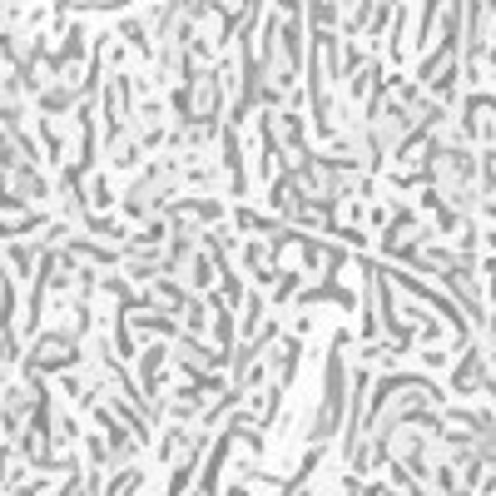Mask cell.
<instances>
[{"instance_id": "cell-24", "label": "cell", "mask_w": 496, "mask_h": 496, "mask_svg": "<svg viewBox=\"0 0 496 496\" xmlns=\"http://www.w3.org/2000/svg\"><path fill=\"white\" fill-rule=\"evenodd\" d=\"M422 363L427 367H452V357H446V347H422Z\"/></svg>"}, {"instance_id": "cell-5", "label": "cell", "mask_w": 496, "mask_h": 496, "mask_svg": "<svg viewBox=\"0 0 496 496\" xmlns=\"http://www.w3.org/2000/svg\"><path fill=\"white\" fill-rule=\"evenodd\" d=\"M218 188H224V174H218L214 149L179 154V194H218Z\"/></svg>"}, {"instance_id": "cell-21", "label": "cell", "mask_w": 496, "mask_h": 496, "mask_svg": "<svg viewBox=\"0 0 496 496\" xmlns=\"http://www.w3.org/2000/svg\"><path fill=\"white\" fill-rule=\"evenodd\" d=\"M446 10V0H422V20H417V45H427L436 30V15Z\"/></svg>"}, {"instance_id": "cell-1", "label": "cell", "mask_w": 496, "mask_h": 496, "mask_svg": "<svg viewBox=\"0 0 496 496\" xmlns=\"http://www.w3.org/2000/svg\"><path fill=\"white\" fill-rule=\"evenodd\" d=\"M432 188L446 198V204H456L462 214H472V208H482V179H476V154L462 144H436V159H432Z\"/></svg>"}, {"instance_id": "cell-12", "label": "cell", "mask_w": 496, "mask_h": 496, "mask_svg": "<svg viewBox=\"0 0 496 496\" xmlns=\"http://www.w3.org/2000/svg\"><path fill=\"white\" fill-rule=\"evenodd\" d=\"M5 174H10V188H15V194L25 198V204H45V198H50V179L40 174V164L20 159V164H10Z\"/></svg>"}, {"instance_id": "cell-4", "label": "cell", "mask_w": 496, "mask_h": 496, "mask_svg": "<svg viewBox=\"0 0 496 496\" xmlns=\"http://www.w3.org/2000/svg\"><path fill=\"white\" fill-rule=\"evenodd\" d=\"M218 174H224L228 204H243L248 188H253V169H248V159H243V129L238 124L218 129Z\"/></svg>"}, {"instance_id": "cell-25", "label": "cell", "mask_w": 496, "mask_h": 496, "mask_svg": "<svg viewBox=\"0 0 496 496\" xmlns=\"http://www.w3.org/2000/svg\"><path fill=\"white\" fill-rule=\"evenodd\" d=\"M273 10H278V15H303L308 0H273Z\"/></svg>"}, {"instance_id": "cell-7", "label": "cell", "mask_w": 496, "mask_h": 496, "mask_svg": "<svg viewBox=\"0 0 496 496\" xmlns=\"http://www.w3.org/2000/svg\"><path fill=\"white\" fill-rule=\"evenodd\" d=\"M491 382H496V377H491V363H486V353L466 343L462 363L452 367V392H456V397H476V392H486Z\"/></svg>"}, {"instance_id": "cell-10", "label": "cell", "mask_w": 496, "mask_h": 496, "mask_svg": "<svg viewBox=\"0 0 496 496\" xmlns=\"http://www.w3.org/2000/svg\"><path fill=\"white\" fill-rule=\"evenodd\" d=\"M228 228H234L238 238H273L283 224H278L273 214H258V208H248V198H243V204H228Z\"/></svg>"}, {"instance_id": "cell-3", "label": "cell", "mask_w": 496, "mask_h": 496, "mask_svg": "<svg viewBox=\"0 0 496 496\" xmlns=\"http://www.w3.org/2000/svg\"><path fill=\"white\" fill-rule=\"evenodd\" d=\"M79 367V337L69 327H50V333H35L25 353V372H69Z\"/></svg>"}, {"instance_id": "cell-23", "label": "cell", "mask_w": 496, "mask_h": 496, "mask_svg": "<svg viewBox=\"0 0 496 496\" xmlns=\"http://www.w3.org/2000/svg\"><path fill=\"white\" fill-rule=\"evenodd\" d=\"M20 10H25V0H0V30H5V25H15V20H20Z\"/></svg>"}, {"instance_id": "cell-8", "label": "cell", "mask_w": 496, "mask_h": 496, "mask_svg": "<svg viewBox=\"0 0 496 496\" xmlns=\"http://www.w3.org/2000/svg\"><path fill=\"white\" fill-rule=\"evenodd\" d=\"M462 119L472 124V134H476V144L482 149H496V99L491 95H466V105H462Z\"/></svg>"}, {"instance_id": "cell-26", "label": "cell", "mask_w": 496, "mask_h": 496, "mask_svg": "<svg viewBox=\"0 0 496 496\" xmlns=\"http://www.w3.org/2000/svg\"><path fill=\"white\" fill-rule=\"evenodd\" d=\"M317 496H333V491H317Z\"/></svg>"}, {"instance_id": "cell-22", "label": "cell", "mask_w": 496, "mask_h": 496, "mask_svg": "<svg viewBox=\"0 0 496 496\" xmlns=\"http://www.w3.org/2000/svg\"><path fill=\"white\" fill-rule=\"evenodd\" d=\"M476 278H482V283H486L482 293H486V298H491V303H496V253H486V258H482V268H476Z\"/></svg>"}, {"instance_id": "cell-13", "label": "cell", "mask_w": 496, "mask_h": 496, "mask_svg": "<svg viewBox=\"0 0 496 496\" xmlns=\"http://www.w3.org/2000/svg\"><path fill=\"white\" fill-rule=\"evenodd\" d=\"M303 283H308L303 268H298V263H283V268H278V278L263 288V293H268V308H288V303H298Z\"/></svg>"}, {"instance_id": "cell-2", "label": "cell", "mask_w": 496, "mask_h": 496, "mask_svg": "<svg viewBox=\"0 0 496 496\" xmlns=\"http://www.w3.org/2000/svg\"><path fill=\"white\" fill-rule=\"evenodd\" d=\"M159 214L169 218V234H188V238H204L208 228L228 224V204L218 194H179Z\"/></svg>"}, {"instance_id": "cell-6", "label": "cell", "mask_w": 496, "mask_h": 496, "mask_svg": "<svg viewBox=\"0 0 496 496\" xmlns=\"http://www.w3.org/2000/svg\"><path fill=\"white\" fill-rule=\"evenodd\" d=\"M238 268H243V278L253 288H268L278 278V268H283V258H278V248L268 238H238Z\"/></svg>"}, {"instance_id": "cell-14", "label": "cell", "mask_w": 496, "mask_h": 496, "mask_svg": "<svg viewBox=\"0 0 496 496\" xmlns=\"http://www.w3.org/2000/svg\"><path fill=\"white\" fill-rule=\"evenodd\" d=\"M105 154H109V169H115V174H139V169H144V144L134 139V129L119 134L115 144H105Z\"/></svg>"}, {"instance_id": "cell-17", "label": "cell", "mask_w": 496, "mask_h": 496, "mask_svg": "<svg viewBox=\"0 0 496 496\" xmlns=\"http://www.w3.org/2000/svg\"><path fill=\"white\" fill-rule=\"evenodd\" d=\"M214 298H218V303H224V308H234V313H238V308H243V298H248V278L238 273L234 263H228V268H218Z\"/></svg>"}, {"instance_id": "cell-27", "label": "cell", "mask_w": 496, "mask_h": 496, "mask_svg": "<svg viewBox=\"0 0 496 496\" xmlns=\"http://www.w3.org/2000/svg\"><path fill=\"white\" fill-rule=\"evenodd\" d=\"M0 258H5V248H0Z\"/></svg>"}, {"instance_id": "cell-16", "label": "cell", "mask_w": 496, "mask_h": 496, "mask_svg": "<svg viewBox=\"0 0 496 496\" xmlns=\"http://www.w3.org/2000/svg\"><path fill=\"white\" fill-rule=\"evenodd\" d=\"M79 234L99 238V243H129V228L119 224L115 214H85L79 218Z\"/></svg>"}, {"instance_id": "cell-11", "label": "cell", "mask_w": 496, "mask_h": 496, "mask_svg": "<svg viewBox=\"0 0 496 496\" xmlns=\"http://www.w3.org/2000/svg\"><path fill=\"white\" fill-rule=\"evenodd\" d=\"M382 89H387V85H382V60L367 55V65L357 69L353 79H347V99H353V109H367L377 95H382Z\"/></svg>"}, {"instance_id": "cell-15", "label": "cell", "mask_w": 496, "mask_h": 496, "mask_svg": "<svg viewBox=\"0 0 496 496\" xmlns=\"http://www.w3.org/2000/svg\"><path fill=\"white\" fill-rule=\"evenodd\" d=\"M139 377H144L149 402H154V397L164 392V377H169V347L164 343H154L149 353H139Z\"/></svg>"}, {"instance_id": "cell-20", "label": "cell", "mask_w": 496, "mask_h": 496, "mask_svg": "<svg viewBox=\"0 0 496 496\" xmlns=\"http://www.w3.org/2000/svg\"><path fill=\"white\" fill-rule=\"evenodd\" d=\"M476 179H482V198L496 204V149H482V154H476Z\"/></svg>"}, {"instance_id": "cell-19", "label": "cell", "mask_w": 496, "mask_h": 496, "mask_svg": "<svg viewBox=\"0 0 496 496\" xmlns=\"http://www.w3.org/2000/svg\"><path fill=\"white\" fill-rule=\"evenodd\" d=\"M35 129H40V154H50V164L60 169L65 164V129H60L55 119H45V115H40Z\"/></svg>"}, {"instance_id": "cell-18", "label": "cell", "mask_w": 496, "mask_h": 496, "mask_svg": "<svg viewBox=\"0 0 496 496\" xmlns=\"http://www.w3.org/2000/svg\"><path fill=\"white\" fill-rule=\"evenodd\" d=\"M85 194H89V214H109V208H119L115 184H109V169H95V174L85 179Z\"/></svg>"}, {"instance_id": "cell-9", "label": "cell", "mask_w": 496, "mask_h": 496, "mask_svg": "<svg viewBox=\"0 0 496 496\" xmlns=\"http://www.w3.org/2000/svg\"><path fill=\"white\" fill-rule=\"evenodd\" d=\"M298 363H303V337L283 333V337L273 343V353H268V372H273V387H293Z\"/></svg>"}]
</instances>
